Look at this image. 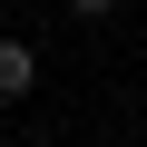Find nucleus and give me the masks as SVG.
I'll list each match as a JSON object with an SVG mask.
<instances>
[{
  "mask_svg": "<svg viewBox=\"0 0 147 147\" xmlns=\"http://www.w3.org/2000/svg\"><path fill=\"white\" fill-rule=\"evenodd\" d=\"M39 88V59H30V39H0V108L10 98H30Z\"/></svg>",
  "mask_w": 147,
  "mask_h": 147,
  "instance_id": "obj_1",
  "label": "nucleus"
},
{
  "mask_svg": "<svg viewBox=\"0 0 147 147\" xmlns=\"http://www.w3.org/2000/svg\"><path fill=\"white\" fill-rule=\"evenodd\" d=\"M59 10H69V20H108L118 0H59Z\"/></svg>",
  "mask_w": 147,
  "mask_h": 147,
  "instance_id": "obj_2",
  "label": "nucleus"
}]
</instances>
